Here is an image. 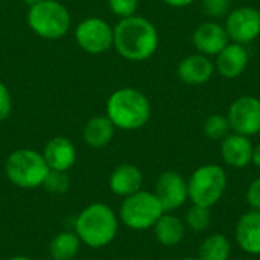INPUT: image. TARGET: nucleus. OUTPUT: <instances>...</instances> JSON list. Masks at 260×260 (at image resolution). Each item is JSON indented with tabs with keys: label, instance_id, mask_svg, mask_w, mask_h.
<instances>
[{
	"label": "nucleus",
	"instance_id": "nucleus-1",
	"mask_svg": "<svg viewBox=\"0 0 260 260\" xmlns=\"http://www.w3.org/2000/svg\"><path fill=\"white\" fill-rule=\"evenodd\" d=\"M113 30V46L117 53L128 61H146L157 52L158 32L152 21L145 17L133 15L122 18Z\"/></svg>",
	"mask_w": 260,
	"mask_h": 260
},
{
	"label": "nucleus",
	"instance_id": "nucleus-2",
	"mask_svg": "<svg viewBox=\"0 0 260 260\" xmlns=\"http://www.w3.org/2000/svg\"><path fill=\"white\" fill-rule=\"evenodd\" d=\"M119 230V219L114 210L104 203H93L81 210L75 221V233L90 248L110 245Z\"/></svg>",
	"mask_w": 260,
	"mask_h": 260
},
{
	"label": "nucleus",
	"instance_id": "nucleus-3",
	"mask_svg": "<svg viewBox=\"0 0 260 260\" xmlns=\"http://www.w3.org/2000/svg\"><path fill=\"white\" fill-rule=\"evenodd\" d=\"M149 99L136 88L116 90L107 101V116L119 129L134 131L145 126L151 117Z\"/></svg>",
	"mask_w": 260,
	"mask_h": 260
},
{
	"label": "nucleus",
	"instance_id": "nucleus-4",
	"mask_svg": "<svg viewBox=\"0 0 260 260\" xmlns=\"http://www.w3.org/2000/svg\"><path fill=\"white\" fill-rule=\"evenodd\" d=\"M49 171L50 169L43 154L29 148L11 152L5 161L6 178L21 189H35L43 186Z\"/></svg>",
	"mask_w": 260,
	"mask_h": 260
},
{
	"label": "nucleus",
	"instance_id": "nucleus-5",
	"mask_svg": "<svg viewBox=\"0 0 260 260\" xmlns=\"http://www.w3.org/2000/svg\"><path fill=\"white\" fill-rule=\"evenodd\" d=\"M192 204L213 207L227 190V172L219 165H203L193 171L187 181Z\"/></svg>",
	"mask_w": 260,
	"mask_h": 260
},
{
	"label": "nucleus",
	"instance_id": "nucleus-6",
	"mask_svg": "<svg viewBox=\"0 0 260 260\" xmlns=\"http://www.w3.org/2000/svg\"><path fill=\"white\" fill-rule=\"evenodd\" d=\"M163 213L166 212L154 192L139 190L122 201L119 218L128 229L143 232L152 229Z\"/></svg>",
	"mask_w": 260,
	"mask_h": 260
},
{
	"label": "nucleus",
	"instance_id": "nucleus-7",
	"mask_svg": "<svg viewBox=\"0 0 260 260\" xmlns=\"http://www.w3.org/2000/svg\"><path fill=\"white\" fill-rule=\"evenodd\" d=\"M29 27L41 38L58 40L70 29V14L56 0H43L30 6L27 12Z\"/></svg>",
	"mask_w": 260,
	"mask_h": 260
},
{
	"label": "nucleus",
	"instance_id": "nucleus-8",
	"mask_svg": "<svg viewBox=\"0 0 260 260\" xmlns=\"http://www.w3.org/2000/svg\"><path fill=\"white\" fill-rule=\"evenodd\" d=\"M75 38L82 50L93 55H99L107 52L113 46L114 30L105 20L90 17L82 20L76 26Z\"/></svg>",
	"mask_w": 260,
	"mask_h": 260
},
{
	"label": "nucleus",
	"instance_id": "nucleus-9",
	"mask_svg": "<svg viewBox=\"0 0 260 260\" xmlns=\"http://www.w3.org/2000/svg\"><path fill=\"white\" fill-rule=\"evenodd\" d=\"M230 128L236 134L247 137L260 133V99L256 96H241L232 102L227 111Z\"/></svg>",
	"mask_w": 260,
	"mask_h": 260
},
{
	"label": "nucleus",
	"instance_id": "nucleus-10",
	"mask_svg": "<svg viewBox=\"0 0 260 260\" xmlns=\"http://www.w3.org/2000/svg\"><path fill=\"white\" fill-rule=\"evenodd\" d=\"M230 41L250 44L260 35V11L253 6H241L229 12L224 24Z\"/></svg>",
	"mask_w": 260,
	"mask_h": 260
},
{
	"label": "nucleus",
	"instance_id": "nucleus-11",
	"mask_svg": "<svg viewBox=\"0 0 260 260\" xmlns=\"http://www.w3.org/2000/svg\"><path fill=\"white\" fill-rule=\"evenodd\" d=\"M154 193L166 213L174 212L183 207L189 198L187 181L181 174L175 171H166L158 177Z\"/></svg>",
	"mask_w": 260,
	"mask_h": 260
},
{
	"label": "nucleus",
	"instance_id": "nucleus-12",
	"mask_svg": "<svg viewBox=\"0 0 260 260\" xmlns=\"http://www.w3.org/2000/svg\"><path fill=\"white\" fill-rule=\"evenodd\" d=\"M192 43L198 53H203L206 56H216L230 43V38L224 24L210 20L201 23L193 30Z\"/></svg>",
	"mask_w": 260,
	"mask_h": 260
},
{
	"label": "nucleus",
	"instance_id": "nucleus-13",
	"mask_svg": "<svg viewBox=\"0 0 260 260\" xmlns=\"http://www.w3.org/2000/svg\"><path fill=\"white\" fill-rule=\"evenodd\" d=\"M215 73V62L203 55L193 53L183 58L177 67V76L181 82L187 85H204Z\"/></svg>",
	"mask_w": 260,
	"mask_h": 260
},
{
	"label": "nucleus",
	"instance_id": "nucleus-14",
	"mask_svg": "<svg viewBox=\"0 0 260 260\" xmlns=\"http://www.w3.org/2000/svg\"><path fill=\"white\" fill-rule=\"evenodd\" d=\"M248 61L250 55L245 46L232 41L216 55L215 72H218L222 78L235 79L245 72Z\"/></svg>",
	"mask_w": 260,
	"mask_h": 260
},
{
	"label": "nucleus",
	"instance_id": "nucleus-15",
	"mask_svg": "<svg viewBox=\"0 0 260 260\" xmlns=\"http://www.w3.org/2000/svg\"><path fill=\"white\" fill-rule=\"evenodd\" d=\"M253 143L242 134H229L221 140V158L225 165L236 169L247 168L253 160Z\"/></svg>",
	"mask_w": 260,
	"mask_h": 260
},
{
	"label": "nucleus",
	"instance_id": "nucleus-16",
	"mask_svg": "<svg viewBox=\"0 0 260 260\" xmlns=\"http://www.w3.org/2000/svg\"><path fill=\"white\" fill-rule=\"evenodd\" d=\"M236 241L241 250L251 256L260 254V210L251 209L236 224Z\"/></svg>",
	"mask_w": 260,
	"mask_h": 260
},
{
	"label": "nucleus",
	"instance_id": "nucleus-17",
	"mask_svg": "<svg viewBox=\"0 0 260 260\" xmlns=\"http://www.w3.org/2000/svg\"><path fill=\"white\" fill-rule=\"evenodd\" d=\"M49 169L67 172L76 161V148L67 137H53L44 146L41 152Z\"/></svg>",
	"mask_w": 260,
	"mask_h": 260
},
{
	"label": "nucleus",
	"instance_id": "nucleus-18",
	"mask_svg": "<svg viewBox=\"0 0 260 260\" xmlns=\"http://www.w3.org/2000/svg\"><path fill=\"white\" fill-rule=\"evenodd\" d=\"M108 183H110V189L113 193L126 198V197L142 190L143 174L137 166L123 163V165H119L111 172Z\"/></svg>",
	"mask_w": 260,
	"mask_h": 260
},
{
	"label": "nucleus",
	"instance_id": "nucleus-19",
	"mask_svg": "<svg viewBox=\"0 0 260 260\" xmlns=\"http://www.w3.org/2000/svg\"><path fill=\"white\" fill-rule=\"evenodd\" d=\"M114 129L116 126L113 125V122L108 119V116H94L91 117L82 131V137L85 140V143L94 149L104 148L107 146L114 136Z\"/></svg>",
	"mask_w": 260,
	"mask_h": 260
},
{
	"label": "nucleus",
	"instance_id": "nucleus-20",
	"mask_svg": "<svg viewBox=\"0 0 260 260\" xmlns=\"http://www.w3.org/2000/svg\"><path fill=\"white\" fill-rule=\"evenodd\" d=\"M152 229L157 241L165 247L178 245L186 235V224L180 218L171 213H163Z\"/></svg>",
	"mask_w": 260,
	"mask_h": 260
},
{
	"label": "nucleus",
	"instance_id": "nucleus-21",
	"mask_svg": "<svg viewBox=\"0 0 260 260\" xmlns=\"http://www.w3.org/2000/svg\"><path fill=\"white\" fill-rule=\"evenodd\" d=\"M81 241L75 232H61L49 244V254L53 260H73L81 248Z\"/></svg>",
	"mask_w": 260,
	"mask_h": 260
},
{
	"label": "nucleus",
	"instance_id": "nucleus-22",
	"mask_svg": "<svg viewBox=\"0 0 260 260\" xmlns=\"http://www.w3.org/2000/svg\"><path fill=\"white\" fill-rule=\"evenodd\" d=\"M230 254H232V244L221 233H213L207 236L198 248L200 260H229Z\"/></svg>",
	"mask_w": 260,
	"mask_h": 260
},
{
	"label": "nucleus",
	"instance_id": "nucleus-23",
	"mask_svg": "<svg viewBox=\"0 0 260 260\" xmlns=\"http://www.w3.org/2000/svg\"><path fill=\"white\" fill-rule=\"evenodd\" d=\"M210 222H212L210 207L193 204L186 213V222L184 224L192 232H204L210 227Z\"/></svg>",
	"mask_w": 260,
	"mask_h": 260
},
{
	"label": "nucleus",
	"instance_id": "nucleus-24",
	"mask_svg": "<svg viewBox=\"0 0 260 260\" xmlns=\"http://www.w3.org/2000/svg\"><path fill=\"white\" fill-rule=\"evenodd\" d=\"M203 129H204L206 137L210 139V140H222L232 131L229 119L224 114H212V116H209L206 119V122H204Z\"/></svg>",
	"mask_w": 260,
	"mask_h": 260
},
{
	"label": "nucleus",
	"instance_id": "nucleus-25",
	"mask_svg": "<svg viewBox=\"0 0 260 260\" xmlns=\"http://www.w3.org/2000/svg\"><path fill=\"white\" fill-rule=\"evenodd\" d=\"M43 187L50 193L62 195L70 187V178H69L67 172H64V171H52L50 169L44 178Z\"/></svg>",
	"mask_w": 260,
	"mask_h": 260
},
{
	"label": "nucleus",
	"instance_id": "nucleus-26",
	"mask_svg": "<svg viewBox=\"0 0 260 260\" xmlns=\"http://www.w3.org/2000/svg\"><path fill=\"white\" fill-rule=\"evenodd\" d=\"M108 6L114 15L120 18H126L136 15V11L139 8V0H108Z\"/></svg>",
	"mask_w": 260,
	"mask_h": 260
},
{
	"label": "nucleus",
	"instance_id": "nucleus-27",
	"mask_svg": "<svg viewBox=\"0 0 260 260\" xmlns=\"http://www.w3.org/2000/svg\"><path fill=\"white\" fill-rule=\"evenodd\" d=\"M203 11L212 18L222 17L229 11V0H203Z\"/></svg>",
	"mask_w": 260,
	"mask_h": 260
},
{
	"label": "nucleus",
	"instance_id": "nucleus-28",
	"mask_svg": "<svg viewBox=\"0 0 260 260\" xmlns=\"http://www.w3.org/2000/svg\"><path fill=\"white\" fill-rule=\"evenodd\" d=\"M12 111V98L8 87L0 81V122L8 119Z\"/></svg>",
	"mask_w": 260,
	"mask_h": 260
},
{
	"label": "nucleus",
	"instance_id": "nucleus-29",
	"mask_svg": "<svg viewBox=\"0 0 260 260\" xmlns=\"http://www.w3.org/2000/svg\"><path fill=\"white\" fill-rule=\"evenodd\" d=\"M247 201L251 209L260 210V177H257L247 190Z\"/></svg>",
	"mask_w": 260,
	"mask_h": 260
},
{
	"label": "nucleus",
	"instance_id": "nucleus-30",
	"mask_svg": "<svg viewBox=\"0 0 260 260\" xmlns=\"http://www.w3.org/2000/svg\"><path fill=\"white\" fill-rule=\"evenodd\" d=\"M163 2L172 8H186V6L192 5L195 0H163Z\"/></svg>",
	"mask_w": 260,
	"mask_h": 260
},
{
	"label": "nucleus",
	"instance_id": "nucleus-31",
	"mask_svg": "<svg viewBox=\"0 0 260 260\" xmlns=\"http://www.w3.org/2000/svg\"><path fill=\"white\" fill-rule=\"evenodd\" d=\"M251 163L260 169V143L257 146H254V149H253V160H251Z\"/></svg>",
	"mask_w": 260,
	"mask_h": 260
},
{
	"label": "nucleus",
	"instance_id": "nucleus-32",
	"mask_svg": "<svg viewBox=\"0 0 260 260\" xmlns=\"http://www.w3.org/2000/svg\"><path fill=\"white\" fill-rule=\"evenodd\" d=\"M8 260H32L30 257H26V256H14V257H11V259Z\"/></svg>",
	"mask_w": 260,
	"mask_h": 260
},
{
	"label": "nucleus",
	"instance_id": "nucleus-33",
	"mask_svg": "<svg viewBox=\"0 0 260 260\" xmlns=\"http://www.w3.org/2000/svg\"><path fill=\"white\" fill-rule=\"evenodd\" d=\"M24 3H27L29 6H32V5H35V3H40V2H43V0H23Z\"/></svg>",
	"mask_w": 260,
	"mask_h": 260
},
{
	"label": "nucleus",
	"instance_id": "nucleus-34",
	"mask_svg": "<svg viewBox=\"0 0 260 260\" xmlns=\"http://www.w3.org/2000/svg\"><path fill=\"white\" fill-rule=\"evenodd\" d=\"M180 260H200L198 257H184V259H180Z\"/></svg>",
	"mask_w": 260,
	"mask_h": 260
}]
</instances>
